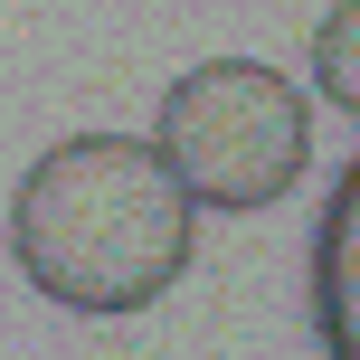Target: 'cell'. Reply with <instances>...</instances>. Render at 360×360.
<instances>
[{
	"label": "cell",
	"mask_w": 360,
	"mask_h": 360,
	"mask_svg": "<svg viewBox=\"0 0 360 360\" xmlns=\"http://www.w3.org/2000/svg\"><path fill=\"white\" fill-rule=\"evenodd\" d=\"M10 256L57 313H143L190 266V190L133 133L48 143L10 190Z\"/></svg>",
	"instance_id": "6da1fadb"
},
{
	"label": "cell",
	"mask_w": 360,
	"mask_h": 360,
	"mask_svg": "<svg viewBox=\"0 0 360 360\" xmlns=\"http://www.w3.org/2000/svg\"><path fill=\"white\" fill-rule=\"evenodd\" d=\"M152 143L180 171L190 209H275L313 162L304 86L266 57H209V67L171 76Z\"/></svg>",
	"instance_id": "7a4b0ae2"
},
{
	"label": "cell",
	"mask_w": 360,
	"mask_h": 360,
	"mask_svg": "<svg viewBox=\"0 0 360 360\" xmlns=\"http://www.w3.org/2000/svg\"><path fill=\"white\" fill-rule=\"evenodd\" d=\"M304 313H313V342L332 360H360V152L342 162L323 218H313V247H304Z\"/></svg>",
	"instance_id": "3957f363"
},
{
	"label": "cell",
	"mask_w": 360,
	"mask_h": 360,
	"mask_svg": "<svg viewBox=\"0 0 360 360\" xmlns=\"http://www.w3.org/2000/svg\"><path fill=\"white\" fill-rule=\"evenodd\" d=\"M313 95L360 114V0L323 10V29H313Z\"/></svg>",
	"instance_id": "277c9868"
}]
</instances>
